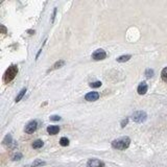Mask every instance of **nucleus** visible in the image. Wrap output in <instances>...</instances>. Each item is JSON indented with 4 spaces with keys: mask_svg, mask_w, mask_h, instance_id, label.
Instances as JSON below:
<instances>
[{
    "mask_svg": "<svg viewBox=\"0 0 167 167\" xmlns=\"http://www.w3.org/2000/svg\"><path fill=\"white\" fill-rule=\"evenodd\" d=\"M147 89H148L147 84L145 83V81H142V83H140V85L138 86V93L140 95H144V94L147 92Z\"/></svg>",
    "mask_w": 167,
    "mask_h": 167,
    "instance_id": "nucleus-8",
    "label": "nucleus"
},
{
    "mask_svg": "<svg viewBox=\"0 0 167 167\" xmlns=\"http://www.w3.org/2000/svg\"><path fill=\"white\" fill-rule=\"evenodd\" d=\"M100 86H101V81H94V83L90 84L91 88H99Z\"/></svg>",
    "mask_w": 167,
    "mask_h": 167,
    "instance_id": "nucleus-18",
    "label": "nucleus"
},
{
    "mask_svg": "<svg viewBox=\"0 0 167 167\" xmlns=\"http://www.w3.org/2000/svg\"><path fill=\"white\" fill-rule=\"evenodd\" d=\"M37 127H38L37 121L36 120L30 121V122H28L27 125L25 127V133H27V134H32V133L37 130Z\"/></svg>",
    "mask_w": 167,
    "mask_h": 167,
    "instance_id": "nucleus-5",
    "label": "nucleus"
},
{
    "mask_svg": "<svg viewBox=\"0 0 167 167\" xmlns=\"http://www.w3.org/2000/svg\"><path fill=\"white\" fill-rule=\"evenodd\" d=\"M45 164V162H42V161H36V162H34L32 163V167H37V166H40V165H44Z\"/></svg>",
    "mask_w": 167,
    "mask_h": 167,
    "instance_id": "nucleus-19",
    "label": "nucleus"
},
{
    "mask_svg": "<svg viewBox=\"0 0 167 167\" xmlns=\"http://www.w3.org/2000/svg\"><path fill=\"white\" fill-rule=\"evenodd\" d=\"M11 142H12V136L9 134V135L5 136V138H4V140H3V143L7 144V143H11Z\"/></svg>",
    "mask_w": 167,
    "mask_h": 167,
    "instance_id": "nucleus-17",
    "label": "nucleus"
},
{
    "mask_svg": "<svg viewBox=\"0 0 167 167\" xmlns=\"http://www.w3.org/2000/svg\"><path fill=\"white\" fill-rule=\"evenodd\" d=\"M106 57H107V53H106L104 49H97L96 51H94L92 53V59L95 61L104 60V59H106Z\"/></svg>",
    "mask_w": 167,
    "mask_h": 167,
    "instance_id": "nucleus-4",
    "label": "nucleus"
},
{
    "mask_svg": "<svg viewBox=\"0 0 167 167\" xmlns=\"http://www.w3.org/2000/svg\"><path fill=\"white\" fill-rule=\"evenodd\" d=\"M64 65H65V61L64 60H60V61H58L57 63L52 66V68L49 71H51V70H55V69H58V68H61V67H63Z\"/></svg>",
    "mask_w": 167,
    "mask_h": 167,
    "instance_id": "nucleus-10",
    "label": "nucleus"
},
{
    "mask_svg": "<svg viewBox=\"0 0 167 167\" xmlns=\"http://www.w3.org/2000/svg\"><path fill=\"white\" fill-rule=\"evenodd\" d=\"M50 120L51 121H59V120H61V117L60 116H57V115L51 116V117H50Z\"/></svg>",
    "mask_w": 167,
    "mask_h": 167,
    "instance_id": "nucleus-20",
    "label": "nucleus"
},
{
    "mask_svg": "<svg viewBox=\"0 0 167 167\" xmlns=\"http://www.w3.org/2000/svg\"><path fill=\"white\" fill-rule=\"evenodd\" d=\"M127 122H129V119H127V118L123 119V120L121 121V127H125V125L127 124Z\"/></svg>",
    "mask_w": 167,
    "mask_h": 167,
    "instance_id": "nucleus-21",
    "label": "nucleus"
},
{
    "mask_svg": "<svg viewBox=\"0 0 167 167\" xmlns=\"http://www.w3.org/2000/svg\"><path fill=\"white\" fill-rule=\"evenodd\" d=\"M55 15H57V7H55V11H53V15H52V19H51V22H53V21H55Z\"/></svg>",
    "mask_w": 167,
    "mask_h": 167,
    "instance_id": "nucleus-23",
    "label": "nucleus"
},
{
    "mask_svg": "<svg viewBox=\"0 0 167 167\" xmlns=\"http://www.w3.org/2000/svg\"><path fill=\"white\" fill-rule=\"evenodd\" d=\"M131 58H132V55H121V57L117 58V62H119V63H124V62H127V61L130 60Z\"/></svg>",
    "mask_w": 167,
    "mask_h": 167,
    "instance_id": "nucleus-11",
    "label": "nucleus"
},
{
    "mask_svg": "<svg viewBox=\"0 0 167 167\" xmlns=\"http://www.w3.org/2000/svg\"><path fill=\"white\" fill-rule=\"evenodd\" d=\"M43 145H44V143L42 140H36V141L32 143V147H34V148H41Z\"/></svg>",
    "mask_w": 167,
    "mask_h": 167,
    "instance_id": "nucleus-12",
    "label": "nucleus"
},
{
    "mask_svg": "<svg viewBox=\"0 0 167 167\" xmlns=\"http://www.w3.org/2000/svg\"><path fill=\"white\" fill-rule=\"evenodd\" d=\"M25 92H26V88H24V89H22L20 91V93H19V94H18V96L17 97H16V102H18V101H20L21 99H22V97H23L24 96V94H25Z\"/></svg>",
    "mask_w": 167,
    "mask_h": 167,
    "instance_id": "nucleus-13",
    "label": "nucleus"
},
{
    "mask_svg": "<svg viewBox=\"0 0 167 167\" xmlns=\"http://www.w3.org/2000/svg\"><path fill=\"white\" fill-rule=\"evenodd\" d=\"M17 73H18V67L16 65H12L11 67H9V69L6 70L4 75H3V81L6 84L12 81L16 77Z\"/></svg>",
    "mask_w": 167,
    "mask_h": 167,
    "instance_id": "nucleus-2",
    "label": "nucleus"
},
{
    "mask_svg": "<svg viewBox=\"0 0 167 167\" xmlns=\"http://www.w3.org/2000/svg\"><path fill=\"white\" fill-rule=\"evenodd\" d=\"M161 77L162 79L165 81V83H167V67H165L164 69L162 70L161 72Z\"/></svg>",
    "mask_w": 167,
    "mask_h": 167,
    "instance_id": "nucleus-15",
    "label": "nucleus"
},
{
    "mask_svg": "<svg viewBox=\"0 0 167 167\" xmlns=\"http://www.w3.org/2000/svg\"><path fill=\"white\" fill-rule=\"evenodd\" d=\"M153 75H154V70L153 69H147L146 71H145V76L146 77H153Z\"/></svg>",
    "mask_w": 167,
    "mask_h": 167,
    "instance_id": "nucleus-16",
    "label": "nucleus"
},
{
    "mask_svg": "<svg viewBox=\"0 0 167 167\" xmlns=\"http://www.w3.org/2000/svg\"><path fill=\"white\" fill-rule=\"evenodd\" d=\"M131 144V139L129 137H121L119 139H116L112 142V146L116 149H127V147L130 146Z\"/></svg>",
    "mask_w": 167,
    "mask_h": 167,
    "instance_id": "nucleus-1",
    "label": "nucleus"
},
{
    "mask_svg": "<svg viewBox=\"0 0 167 167\" xmlns=\"http://www.w3.org/2000/svg\"><path fill=\"white\" fill-rule=\"evenodd\" d=\"M99 98V93L98 92H89L85 96V99L88 101H95Z\"/></svg>",
    "mask_w": 167,
    "mask_h": 167,
    "instance_id": "nucleus-7",
    "label": "nucleus"
},
{
    "mask_svg": "<svg viewBox=\"0 0 167 167\" xmlns=\"http://www.w3.org/2000/svg\"><path fill=\"white\" fill-rule=\"evenodd\" d=\"M146 118H147L146 113L143 112V111H137V112H135L132 115L133 120L135 121V122H138V123L144 122V121L146 120Z\"/></svg>",
    "mask_w": 167,
    "mask_h": 167,
    "instance_id": "nucleus-3",
    "label": "nucleus"
},
{
    "mask_svg": "<svg viewBox=\"0 0 167 167\" xmlns=\"http://www.w3.org/2000/svg\"><path fill=\"white\" fill-rule=\"evenodd\" d=\"M21 158H22V155L21 154H17V155H15L14 160H20Z\"/></svg>",
    "mask_w": 167,
    "mask_h": 167,
    "instance_id": "nucleus-22",
    "label": "nucleus"
},
{
    "mask_svg": "<svg viewBox=\"0 0 167 167\" xmlns=\"http://www.w3.org/2000/svg\"><path fill=\"white\" fill-rule=\"evenodd\" d=\"M87 166L88 167H104V162H101L100 160L98 159H90L88 163H87Z\"/></svg>",
    "mask_w": 167,
    "mask_h": 167,
    "instance_id": "nucleus-6",
    "label": "nucleus"
},
{
    "mask_svg": "<svg viewBox=\"0 0 167 167\" xmlns=\"http://www.w3.org/2000/svg\"><path fill=\"white\" fill-rule=\"evenodd\" d=\"M47 132L50 135H57L60 132V127L58 125H50V127H47Z\"/></svg>",
    "mask_w": 167,
    "mask_h": 167,
    "instance_id": "nucleus-9",
    "label": "nucleus"
},
{
    "mask_svg": "<svg viewBox=\"0 0 167 167\" xmlns=\"http://www.w3.org/2000/svg\"><path fill=\"white\" fill-rule=\"evenodd\" d=\"M60 144L62 145V146H67V145H69V139L66 138V137H63V138H61Z\"/></svg>",
    "mask_w": 167,
    "mask_h": 167,
    "instance_id": "nucleus-14",
    "label": "nucleus"
}]
</instances>
